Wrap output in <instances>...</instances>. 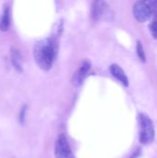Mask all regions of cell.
<instances>
[{
    "mask_svg": "<svg viewBox=\"0 0 157 158\" xmlns=\"http://www.w3.org/2000/svg\"><path fill=\"white\" fill-rule=\"evenodd\" d=\"M143 1H149V0H143Z\"/></svg>",
    "mask_w": 157,
    "mask_h": 158,
    "instance_id": "14",
    "label": "cell"
},
{
    "mask_svg": "<svg viewBox=\"0 0 157 158\" xmlns=\"http://www.w3.org/2000/svg\"><path fill=\"white\" fill-rule=\"evenodd\" d=\"M91 69V63L87 60H85L81 68L77 70L76 73H74L72 78V83L74 86H80L83 83L84 80L88 76V73Z\"/></svg>",
    "mask_w": 157,
    "mask_h": 158,
    "instance_id": "5",
    "label": "cell"
},
{
    "mask_svg": "<svg viewBox=\"0 0 157 158\" xmlns=\"http://www.w3.org/2000/svg\"><path fill=\"white\" fill-rule=\"evenodd\" d=\"M140 125V143L143 144H150L154 142L155 136V124L153 120L145 114L139 115Z\"/></svg>",
    "mask_w": 157,
    "mask_h": 158,
    "instance_id": "2",
    "label": "cell"
},
{
    "mask_svg": "<svg viewBox=\"0 0 157 158\" xmlns=\"http://www.w3.org/2000/svg\"><path fill=\"white\" fill-rule=\"evenodd\" d=\"M109 70L111 72V74L118 81H120L124 86L128 87L129 86V79L128 76L126 75L125 71L121 69L120 66H118V64H112L109 68Z\"/></svg>",
    "mask_w": 157,
    "mask_h": 158,
    "instance_id": "7",
    "label": "cell"
},
{
    "mask_svg": "<svg viewBox=\"0 0 157 158\" xmlns=\"http://www.w3.org/2000/svg\"><path fill=\"white\" fill-rule=\"evenodd\" d=\"M148 6H149V8L151 10V13H152V17L153 16H157V0H149V1H146Z\"/></svg>",
    "mask_w": 157,
    "mask_h": 158,
    "instance_id": "12",
    "label": "cell"
},
{
    "mask_svg": "<svg viewBox=\"0 0 157 158\" xmlns=\"http://www.w3.org/2000/svg\"><path fill=\"white\" fill-rule=\"evenodd\" d=\"M149 31H150L151 35L157 40V19L153 20L149 24Z\"/></svg>",
    "mask_w": 157,
    "mask_h": 158,
    "instance_id": "11",
    "label": "cell"
},
{
    "mask_svg": "<svg viewBox=\"0 0 157 158\" xmlns=\"http://www.w3.org/2000/svg\"><path fill=\"white\" fill-rule=\"evenodd\" d=\"M10 24V9L8 6H5L2 14L0 15V31H6Z\"/></svg>",
    "mask_w": 157,
    "mask_h": 158,
    "instance_id": "9",
    "label": "cell"
},
{
    "mask_svg": "<svg viewBox=\"0 0 157 158\" xmlns=\"http://www.w3.org/2000/svg\"><path fill=\"white\" fill-rule=\"evenodd\" d=\"M26 111H27V106H24L22 108H21V111H20V114H19V121L20 123H24V120H25V114H26Z\"/></svg>",
    "mask_w": 157,
    "mask_h": 158,
    "instance_id": "13",
    "label": "cell"
},
{
    "mask_svg": "<svg viewBox=\"0 0 157 158\" xmlns=\"http://www.w3.org/2000/svg\"><path fill=\"white\" fill-rule=\"evenodd\" d=\"M10 58H11V63L16 70L19 72L22 71V57L20 55V52L19 49L16 47H12L10 51Z\"/></svg>",
    "mask_w": 157,
    "mask_h": 158,
    "instance_id": "8",
    "label": "cell"
},
{
    "mask_svg": "<svg viewBox=\"0 0 157 158\" xmlns=\"http://www.w3.org/2000/svg\"><path fill=\"white\" fill-rule=\"evenodd\" d=\"M107 9V5L105 0H93L91 11L92 20L96 22L98 21L105 13Z\"/></svg>",
    "mask_w": 157,
    "mask_h": 158,
    "instance_id": "6",
    "label": "cell"
},
{
    "mask_svg": "<svg viewBox=\"0 0 157 158\" xmlns=\"http://www.w3.org/2000/svg\"><path fill=\"white\" fill-rule=\"evenodd\" d=\"M57 37L52 36L37 42L33 48V56L37 66L43 70H49L57 56Z\"/></svg>",
    "mask_w": 157,
    "mask_h": 158,
    "instance_id": "1",
    "label": "cell"
},
{
    "mask_svg": "<svg viewBox=\"0 0 157 158\" xmlns=\"http://www.w3.org/2000/svg\"><path fill=\"white\" fill-rule=\"evenodd\" d=\"M136 52H137V55H138L139 58H140L143 62H145V61H146L145 51H144L143 45V44H142L141 41H137V44H136Z\"/></svg>",
    "mask_w": 157,
    "mask_h": 158,
    "instance_id": "10",
    "label": "cell"
},
{
    "mask_svg": "<svg viewBox=\"0 0 157 158\" xmlns=\"http://www.w3.org/2000/svg\"><path fill=\"white\" fill-rule=\"evenodd\" d=\"M56 158H74L73 152L65 134H60L55 144Z\"/></svg>",
    "mask_w": 157,
    "mask_h": 158,
    "instance_id": "3",
    "label": "cell"
},
{
    "mask_svg": "<svg viewBox=\"0 0 157 158\" xmlns=\"http://www.w3.org/2000/svg\"><path fill=\"white\" fill-rule=\"evenodd\" d=\"M133 16L139 22H145L149 20L152 17L151 10L149 8V6L146 1L139 0L133 5L132 8Z\"/></svg>",
    "mask_w": 157,
    "mask_h": 158,
    "instance_id": "4",
    "label": "cell"
}]
</instances>
